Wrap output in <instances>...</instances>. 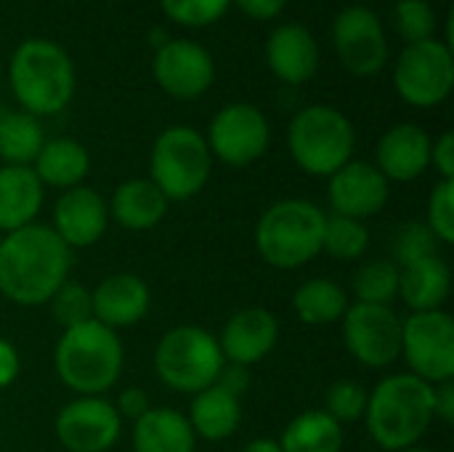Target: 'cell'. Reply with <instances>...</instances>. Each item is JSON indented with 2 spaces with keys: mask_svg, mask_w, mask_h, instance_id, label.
<instances>
[{
  "mask_svg": "<svg viewBox=\"0 0 454 452\" xmlns=\"http://www.w3.org/2000/svg\"><path fill=\"white\" fill-rule=\"evenodd\" d=\"M69 248L51 226L29 224L0 240V293L19 306H43L67 282Z\"/></svg>",
  "mask_w": 454,
  "mask_h": 452,
  "instance_id": "obj_1",
  "label": "cell"
},
{
  "mask_svg": "<svg viewBox=\"0 0 454 452\" xmlns=\"http://www.w3.org/2000/svg\"><path fill=\"white\" fill-rule=\"evenodd\" d=\"M367 429L388 452L415 448L434 416V386L412 373L383 378L367 400Z\"/></svg>",
  "mask_w": 454,
  "mask_h": 452,
  "instance_id": "obj_2",
  "label": "cell"
},
{
  "mask_svg": "<svg viewBox=\"0 0 454 452\" xmlns=\"http://www.w3.org/2000/svg\"><path fill=\"white\" fill-rule=\"evenodd\" d=\"M11 91L24 112L56 115L74 96V67L67 51L51 40H24L8 64Z\"/></svg>",
  "mask_w": 454,
  "mask_h": 452,
  "instance_id": "obj_3",
  "label": "cell"
},
{
  "mask_svg": "<svg viewBox=\"0 0 454 452\" xmlns=\"http://www.w3.org/2000/svg\"><path fill=\"white\" fill-rule=\"evenodd\" d=\"M53 362L67 389L82 397H98L109 392L122 373V344L114 330L88 320L64 330Z\"/></svg>",
  "mask_w": 454,
  "mask_h": 452,
  "instance_id": "obj_4",
  "label": "cell"
},
{
  "mask_svg": "<svg viewBox=\"0 0 454 452\" xmlns=\"http://www.w3.org/2000/svg\"><path fill=\"white\" fill-rule=\"evenodd\" d=\"M327 216L309 200L274 202L255 224V250L277 269H298L322 253Z\"/></svg>",
  "mask_w": 454,
  "mask_h": 452,
  "instance_id": "obj_5",
  "label": "cell"
},
{
  "mask_svg": "<svg viewBox=\"0 0 454 452\" xmlns=\"http://www.w3.org/2000/svg\"><path fill=\"white\" fill-rule=\"evenodd\" d=\"M290 155L301 170L311 176H333L354 155V125L351 120L325 104L301 109L287 131Z\"/></svg>",
  "mask_w": 454,
  "mask_h": 452,
  "instance_id": "obj_6",
  "label": "cell"
},
{
  "mask_svg": "<svg viewBox=\"0 0 454 452\" xmlns=\"http://www.w3.org/2000/svg\"><path fill=\"white\" fill-rule=\"evenodd\" d=\"M226 360L218 341L194 325L168 330L154 352V368L165 386L181 394H200L213 386Z\"/></svg>",
  "mask_w": 454,
  "mask_h": 452,
  "instance_id": "obj_7",
  "label": "cell"
},
{
  "mask_svg": "<svg viewBox=\"0 0 454 452\" xmlns=\"http://www.w3.org/2000/svg\"><path fill=\"white\" fill-rule=\"evenodd\" d=\"M210 165L213 155L200 131L189 125H173L162 131L152 147L149 181L168 200H189L207 184Z\"/></svg>",
  "mask_w": 454,
  "mask_h": 452,
  "instance_id": "obj_8",
  "label": "cell"
},
{
  "mask_svg": "<svg viewBox=\"0 0 454 452\" xmlns=\"http://www.w3.org/2000/svg\"><path fill=\"white\" fill-rule=\"evenodd\" d=\"M394 85L412 107L428 109L442 104L454 85L452 48L436 37L407 45L396 61Z\"/></svg>",
  "mask_w": 454,
  "mask_h": 452,
  "instance_id": "obj_9",
  "label": "cell"
},
{
  "mask_svg": "<svg viewBox=\"0 0 454 452\" xmlns=\"http://www.w3.org/2000/svg\"><path fill=\"white\" fill-rule=\"evenodd\" d=\"M402 354L426 384H444L454 378V322L452 314L412 312L402 320Z\"/></svg>",
  "mask_w": 454,
  "mask_h": 452,
  "instance_id": "obj_10",
  "label": "cell"
},
{
  "mask_svg": "<svg viewBox=\"0 0 454 452\" xmlns=\"http://www.w3.org/2000/svg\"><path fill=\"white\" fill-rule=\"evenodd\" d=\"M343 341L367 368H388L402 357V320L391 306L354 304L343 314Z\"/></svg>",
  "mask_w": 454,
  "mask_h": 452,
  "instance_id": "obj_11",
  "label": "cell"
},
{
  "mask_svg": "<svg viewBox=\"0 0 454 452\" xmlns=\"http://www.w3.org/2000/svg\"><path fill=\"white\" fill-rule=\"evenodd\" d=\"M269 139H271L269 120L258 107L229 104L213 117L205 141L210 155H215L221 163L242 168L263 157V152L269 149Z\"/></svg>",
  "mask_w": 454,
  "mask_h": 452,
  "instance_id": "obj_12",
  "label": "cell"
},
{
  "mask_svg": "<svg viewBox=\"0 0 454 452\" xmlns=\"http://www.w3.org/2000/svg\"><path fill=\"white\" fill-rule=\"evenodd\" d=\"M333 40H335V51L340 56V64L351 75L372 77L388 61L386 29H383L378 13H372L364 5L343 8L335 16Z\"/></svg>",
  "mask_w": 454,
  "mask_h": 452,
  "instance_id": "obj_13",
  "label": "cell"
},
{
  "mask_svg": "<svg viewBox=\"0 0 454 452\" xmlns=\"http://www.w3.org/2000/svg\"><path fill=\"white\" fill-rule=\"evenodd\" d=\"M122 418L101 397H80L56 416V440L67 452H109L120 440Z\"/></svg>",
  "mask_w": 454,
  "mask_h": 452,
  "instance_id": "obj_14",
  "label": "cell"
},
{
  "mask_svg": "<svg viewBox=\"0 0 454 452\" xmlns=\"http://www.w3.org/2000/svg\"><path fill=\"white\" fill-rule=\"evenodd\" d=\"M152 72L157 85L176 99L202 96L215 77V64L207 48L192 40H168L157 48Z\"/></svg>",
  "mask_w": 454,
  "mask_h": 452,
  "instance_id": "obj_15",
  "label": "cell"
},
{
  "mask_svg": "<svg viewBox=\"0 0 454 452\" xmlns=\"http://www.w3.org/2000/svg\"><path fill=\"white\" fill-rule=\"evenodd\" d=\"M388 202V181L370 163L348 160L340 170L330 176V205L335 216L370 218Z\"/></svg>",
  "mask_w": 454,
  "mask_h": 452,
  "instance_id": "obj_16",
  "label": "cell"
},
{
  "mask_svg": "<svg viewBox=\"0 0 454 452\" xmlns=\"http://www.w3.org/2000/svg\"><path fill=\"white\" fill-rule=\"evenodd\" d=\"M109 224V208L98 192L88 186L67 189L53 205V232L67 248L96 245Z\"/></svg>",
  "mask_w": 454,
  "mask_h": 452,
  "instance_id": "obj_17",
  "label": "cell"
},
{
  "mask_svg": "<svg viewBox=\"0 0 454 452\" xmlns=\"http://www.w3.org/2000/svg\"><path fill=\"white\" fill-rule=\"evenodd\" d=\"M279 341V322L269 309L261 306H250L237 312L223 333H221V354L223 360H229L231 365H255L261 362Z\"/></svg>",
  "mask_w": 454,
  "mask_h": 452,
  "instance_id": "obj_18",
  "label": "cell"
},
{
  "mask_svg": "<svg viewBox=\"0 0 454 452\" xmlns=\"http://www.w3.org/2000/svg\"><path fill=\"white\" fill-rule=\"evenodd\" d=\"M93 298V320L109 330L130 328L144 320L149 312V288L138 274H112L98 282L90 293Z\"/></svg>",
  "mask_w": 454,
  "mask_h": 452,
  "instance_id": "obj_19",
  "label": "cell"
},
{
  "mask_svg": "<svg viewBox=\"0 0 454 452\" xmlns=\"http://www.w3.org/2000/svg\"><path fill=\"white\" fill-rule=\"evenodd\" d=\"M266 61L282 83L301 85L317 75L319 45L306 27L282 24L266 40Z\"/></svg>",
  "mask_w": 454,
  "mask_h": 452,
  "instance_id": "obj_20",
  "label": "cell"
},
{
  "mask_svg": "<svg viewBox=\"0 0 454 452\" xmlns=\"http://www.w3.org/2000/svg\"><path fill=\"white\" fill-rule=\"evenodd\" d=\"M431 165V139L423 128L404 123L391 128L378 144V170L386 181H415Z\"/></svg>",
  "mask_w": 454,
  "mask_h": 452,
  "instance_id": "obj_21",
  "label": "cell"
},
{
  "mask_svg": "<svg viewBox=\"0 0 454 452\" xmlns=\"http://www.w3.org/2000/svg\"><path fill=\"white\" fill-rule=\"evenodd\" d=\"M452 293V272L442 256L399 266V296L412 312H436Z\"/></svg>",
  "mask_w": 454,
  "mask_h": 452,
  "instance_id": "obj_22",
  "label": "cell"
},
{
  "mask_svg": "<svg viewBox=\"0 0 454 452\" xmlns=\"http://www.w3.org/2000/svg\"><path fill=\"white\" fill-rule=\"evenodd\" d=\"M43 205V184L29 165L0 168V232H16L35 224Z\"/></svg>",
  "mask_w": 454,
  "mask_h": 452,
  "instance_id": "obj_23",
  "label": "cell"
},
{
  "mask_svg": "<svg viewBox=\"0 0 454 452\" xmlns=\"http://www.w3.org/2000/svg\"><path fill=\"white\" fill-rule=\"evenodd\" d=\"M168 213V197L149 178H130L114 189L112 216L130 232H146L157 226Z\"/></svg>",
  "mask_w": 454,
  "mask_h": 452,
  "instance_id": "obj_24",
  "label": "cell"
},
{
  "mask_svg": "<svg viewBox=\"0 0 454 452\" xmlns=\"http://www.w3.org/2000/svg\"><path fill=\"white\" fill-rule=\"evenodd\" d=\"M194 437H202L207 442H221L229 440L239 421H242V408H239V397H234L231 392H226L223 386L213 384L205 392L194 394L192 402V416L186 418Z\"/></svg>",
  "mask_w": 454,
  "mask_h": 452,
  "instance_id": "obj_25",
  "label": "cell"
},
{
  "mask_svg": "<svg viewBox=\"0 0 454 452\" xmlns=\"http://www.w3.org/2000/svg\"><path fill=\"white\" fill-rule=\"evenodd\" d=\"M197 437L189 421L170 408H152L136 421L133 450L136 452H194Z\"/></svg>",
  "mask_w": 454,
  "mask_h": 452,
  "instance_id": "obj_26",
  "label": "cell"
},
{
  "mask_svg": "<svg viewBox=\"0 0 454 452\" xmlns=\"http://www.w3.org/2000/svg\"><path fill=\"white\" fill-rule=\"evenodd\" d=\"M35 176L45 186L72 189L77 186L90 170L88 149L74 139H51L43 144L40 155L35 157Z\"/></svg>",
  "mask_w": 454,
  "mask_h": 452,
  "instance_id": "obj_27",
  "label": "cell"
},
{
  "mask_svg": "<svg viewBox=\"0 0 454 452\" xmlns=\"http://www.w3.org/2000/svg\"><path fill=\"white\" fill-rule=\"evenodd\" d=\"M279 448L282 452H340L343 426L325 410H311L287 424Z\"/></svg>",
  "mask_w": 454,
  "mask_h": 452,
  "instance_id": "obj_28",
  "label": "cell"
},
{
  "mask_svg": "<svg viewBox=\"0 0 454 452\" xmlns=\"http://www.w3.org/2000/svg\"><path fill=\"white\" fill-rule=\"evenodd\" d=\"M293 306H295V314L301 317V322L319 328V325H333V322L343 320V314L348 309V296L338 282L314 277V280H306L303 285H298V290L293 296Z\"/></svg>",
  "mask_w": 454,
  "mask_h": 452,
  "instance_id": "obj_29",
  "label": "cell"
},
{
  "mask_svg": "<svg viewBox=\"0 0 454 452\" xmlns=\"http://www.w3.org/2000/svg\"><path fill=\"white\" fill-rule=\"evenodd\" d=\"M45 144L43 125L29 112H8L0 117V157L8 165H29Z\"/></svg>",
  "mask_w": 454,
  "mask_h": 452,
  "instance_id": "obj_30",
  "label": "cell"
},
{
  "mask_svg": "<svg viewBox=\"0 0 454 452\" xmlns=\"http://www.w3.org/2000/svg\"><path fill=\"white\" fill-rule=\"evenodd\" d=\"M354 296L359 304L391 306L399 296V266L388 258L367 261L354 274Z\"/></svg>",
  "mask_w": 454,
  "mask_h": 452,
  "instance_id": "obj_31",
  "label": "cell"
},
{
  "mask_svg": "<svg viewBox=\"0 0 454 452\" xmlns=\"http://www.w3.org/2000/svg\"><path fill=\"white\" fill-rule=\"evenodd\" d=\"M370 248V232L364 221L348 216H330L325 221V240L322 250H327L335 261H356Z\"/></svg>",
  "mask_w": 454,
  "mask_h": 452,
  "instance_id": "obj_32",
  "label": "cell"
},
{
  "mask_svg": "<svg viewBox=\"0 0 454 452\" xmlns=\"http://www.w3.org/2000/svg\"><path fill=\"white\" fill-rule=\"evenodd\" d=\"M48 304H51V312H53L56 322H59L64 330L77 328V325L93 320V298H90V293H88L82 285H77V282H69V280H67V282L53 293V298H51Z\"/></svg>",
  "mask_w": 454,
  "mask_h": 452,
  "instance_id": "obj_33",
  "label": "cell"
},
{
  "mask_svg": "<svg viewBox=\"0 0 454 452\" xmlns=\"http://www.w3.org/2000/svg\"><path fill=\"white\" fill-rule=\"evenodd\" d=\"M367 389L356 381H338L330 386L327 397H325V413L330 418H335L340 426L359 421L367 410Z\"/></svg>",
  "mask_w": 454,
  "mask_h": 452,
  "instance_id": "obj_34",
  "label": "cell"
},
{
  "mask_svg": "<svg viewBox=\"0 0 454 452\" xmlns=\"http://www.w3.org/2000/svg\"><path fill=\"white\" fill-rule=\"evenodd\" d=\"M394 19H396L399 35L410 45L434 37L436 16H434V8L426 0H399L396 8H394Z\"/></svg>",
  "mask_w": 454,
  "mask_h": 452,
  "instance_id": "obj_35",
  "label": "cell"
},
{
  "mask_svg": "<svg viewBox=\"0 0 454 452\" xmlns=\"http://www.w3.org/2000/svg\"><path fill=\"white\" fill-rule=\"evenodd\" d=\"M439 240L436 234L426 226V224H407L399 229L396 242H394V256H396V266H407L412 261L420 258H431L439 256Z\"/></svg>",
  "mask_w": 454,
  "mask_h": 452,
  "instance_id": "obj_36",
  "label": "cell"
},
{
  "mask_svg": "<svg viewBox=\"0 0 454 452\" xmlns=\"http://www.w3.org/2000/svg\"><path fill=\"white\" fill-rule=\"evenodd\" d=\"M162 11L184 27H205L218 21L231 0H160Z\"/></svg>",
  "mask_w": 454,
  "mask_h": 452,
  "instance_id": "obj_37",
  "label": "cell"
},
{
  "mask_svg": "<svg viewBox=\"0 0 454 452\" xmlns=\"http://www.w3.org/2000/svg\"><path fill=\"white\" fill-rule=\"evenodd\" d=\"M439 242H454V181H442L434 186L428 200V224Z\"/></svg>",
  "mask_w": 454,
  "mask_h": 452,
  "instance_id": "obj_38",
  "label": "cell"
},
{
  "mask_svg": "<svg viewBox=\"0 0 454 452\" xmlns=\"http://www.w3.org/2000/svg\"><path fill=\"white\" fill-rule=\"evenodd\" d=\"M114 410H117V416H120V418L138 421L141 416H146V413L152 410V405H149V397H146V392H144V389H138V386H133V389H125V392H120Z\"/></svg>",
  "mask_w": 454,
  "mask_h": 452,
  "instance_id": "obj_39",
  "label": "cell"
},
{
  "mask_svg": "<svg viewBox=\"0 0 454 452\" xmlns=\"http://www.w3.org/2000/svg\"><path fill=\"white\" fill-rule=\"evenodd\" d=\"M431 163L442 173V181H454V133L447 131L439 136L436 144H431Z\"/></svg>",
  "mask_w": 454,
  "mask_h": 452,
  "instance_id": "obj_40",
  "label": "cell"
},
{
  "mask_svg": "<svg viewBox=\"0 0 454 452\" xmlns=\"http://www.w3.org/2000/svg\"><path fill=\"white\" fill-rule=\"evenodd\" d=\"M19 376V354L8 338H0V389L11 386Z\"/></svg>",
  "mask_w": 454,
  "mask_h": 452,
  "instance_id": "obj_41",
  "label": "cell"
},
{
  "mask_svg": "<svg viewBox=\"0 0 454 452\" xmlns=\"http://www.w3.org/2000/svg\"><path fill=\"white\" fill-rule=\"evenodd\" d=\"M239 8H242V13H247L250 19H258V21H269V19H274L282 8H285V3L287 0H234Z\"/></svg>",
  "mask_w": 454,
  "mask_h": 452,
  "instance_id": "obj_42",
  "label": "cell"
},
{
  "mask_svg": "<svg viewBox=\"0 0 454 452\" xmlns=\"http://www.w3.org/2000/svg\"><path fill=\"white\" fill-rule=\"evenodd\" d=\"M434 416H439L444 424L454 421V384L444 381L434 386Z\"/></svg>",
  "mask_w": 454,
  "mask_h": 452,
  "instance_id": "obj_43",
  "label": "cell"
},
{
  "mask_svg": "<svg viewBox=\"0 0 454 452\" xmlns=\"http://www.w3.org/2000/svg\"><path fill=\"white\" fill-rule=\"evenodd\" d=\"M218 386H223L226 392H231L234 397H239L245 389H247V384H250V376H247V368H242V365H223V370H221V376H218V381H215Z\"/></svg>",
  "mask_w": 454,
  "mask_h": 452,
  "instance_id": "obj_44",
  "label": "cell"
},
{
  "mask_svg": "<svg viewBox=\"0 0 454 452\" xmlns=\"http://www.w3.org/2000/svg\"><path fill=\"white\" fill-rule=\"evenodd\" d=\"M242 452H282V448L274 440H255V442H250Z\"/></svg>",
  "mask_w": 454,
  "mask_h": 452,
  "instance_id": "obj_45",
  "label": "cell"
},
{
  "mask_svg": "<svg viewBox=\"0 0 454 452\" xmlns=\"http://www.w3.org/2000/svg\"><path fill=\"white\" fill-rule=\"evenodd\" d=\"M399 452H431V450H423V448H407V450H399Z\"/></svg>",
  "mask_w": 454,
  "mask_h": 452,
  "instance_id": "obj_46",
  "label": "cell"
}]
</instances>
